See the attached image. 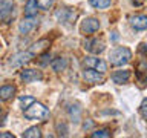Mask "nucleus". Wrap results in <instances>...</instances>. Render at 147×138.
<instances>
[{"instance_id": "obj_14", "label": "nucleus", "mask_w": 147, "mask_h": 138, "mask_svg": "<svg viewBox=\"0 0 147 138\" xmlns=\"http://www.w3.org/2000/svg\"><path fill=\"white\" fill-rule=\"evenodd\" d=\"M14 92H16L14 86H9V85L2 86V87H0V98H2V100H9L14 95Z\"/></svg>"}, {"instance_id": "obj_18", "label": "nucleus", "mask_w": 147, "mask_h": 138, "mask_svg": "<svg viewBox=\"0 0 147 138\" xmlns=\"http://www.w3.org/2000/svg\"><path fill=\"white\" fill-rule=\"evenodd\" d=\"M89 2L94 8H98V9H104L110 5V0H89Z\"/></svg>"}, {"instance_id": "obj_10", "label": "nucleus", "mask_w": 147, "mask_h": 138, "mask_svg": "<svg viewBox=\"0 0 147 138\" xmlns=\"http://www.w3.org/2000/svg\"><path fill=\"white\" fill-rule=\"evenodd\" d=\"M31 58H32L31 52H20V54H17V55H14V57H12L11 64H12V66H20V64H23V63H28Z\"/></svg>"}, {"instance_id": "obj_17", "label": "nucleus", "mask_w": 147, "mask_h": 138, "mask_svg": "<svg viewBox=\"0 0 147 138\" xmlns=\"http://www.w3.org/2000/svg\"><path fill=\"white\" fill-rule=\"evenodd\" d=\"M66 60H64V58H55L54 60V62L52 63H51V66H52V69H54V71H63V69L64 68H66Z\"/></svg>"}, {"instance_id": "obj_1", "label": "nucleus", "mask_w": 147, "mask_h": 138, "mask_svg": "<svg viewBox=\"0 0 147 138\" xmlns=\"http://www.w3.org/2000/svg\"><path fill=\"white\" fill-rule=\"evenodd\" d=\"M25 117L29 120H45L49 117V110L40 103H31L25 110Z\"/></svg>"}, {"instance_id": "obj_5", "label": "nucleus", "mask_w": 147, "mask_h": 138, "mask_svg": "<svg viewBox=\"0 0 147 138\" xmlns=\"http://www.w3.org/2000/svg\"><path fill=\"white\" fill-rule=\"evenodd\" d=\"M83 78L89 83H103L104 81V77L101 75V72L94 71V69H86L83 72Z\"/></svg>"}, {"instance_id": "obj_16", "label": "nucleus", "mask_w": 147, "mask_h": 138, "mask_svg": "<svg viewBox=\"0 0 147 138\" xmlns=\"http://www.w3.org/2000/svg\"><path fill=\"white\" fill-rule=\"evenodd\" d=\"M23 137H25V138H40L41 132H40V129L37 126H34V127H29L28 131L23 132Z\"/></svg>"}, {"instance_id": "obj_9", "label": "nucleus", "mask_w": 147, "mask_h": 138, "mask_svg": "<svg viewBox=\"0 0 147 138\" xmlns=\"http://www.w3.org/2000/svg\"><path fill=\"white\" fill-rule=\"evenodd\" d=\"M84 48L89 51V52H92V54H100V52L104 51V45L101 43V41H98V40H89V41H86Z\"/></svg>"}, {"instance_id": "obj_7", "label": "nucleus", "mask_w": 147, "mask_h": 138, "mask_svg": "<svg viewBox=\"0 0 147 138\" xmlns=\"http://www.w3.org/2000/svg\"><path fill=\"white\" fill-rule=\"evenodd\" d=\"M37 26V20L34 17H28L25 18L20 25H18V31L22 32V34H29V32L34 29V28Z\"/></svg>"}, {"instance_id": "obj_2", "label": "nucleus", "mask_w": 147, "mask_h": 138, "mask_svg": "<svg viewBox=\"0 0 147 138\" xmlns=\"http://www.w3.org/2000/svg\"><path fill=\"white\" fill-rule=\"evenodd\" d=\"M132 58V52L127 48H117L110 54V63L115 66H123Z\"/></svg>"}, {"instance_id": "obj_13", "label": "nucleus", "mask_w": 147, "mask_h": 138, "mask_svg": "<svg viewBox=\"0 0 147 138\" xmlns=\"http://www.w3.org/2000/svg\"><path fill=\"white\" fill-rule=\"evenodd\" d=\"M38 5H37V0H28L26 6H25V16L26 17H34L37 16V11H38Z\"/></svg>"}, {"instance_id": "obj_22", "label": "nucleus", "mask_w": 147, "mask_h": 138, "mask_svg": "<svg viewBox=\"0 0 147 138\" xmlns=\"http://www.w3.org/2000/svg\"><path fill=\"white\" fill-rule=\"evenodd\" d=\"M141 115H142V117H147V114H146V100L144 101H142V104H141Z\"/></svg>"}, {"instance_id": "obj_11", "label": "nucleus", "mask_w": 147, "mask_h": 138, "mask_svg": "<svg viewBox=\"0 0 147 138\" xmlns=\"http://www.w3.org/2000/svg\"><path fill=\"white\" fill-rule=\"evenodd\" d=\"M129 78H130V72L129 71H117L112 75V80L117 83V85H123V83H127Z\"/></svg>"}, {"instance_id": "obj_23", "label": "nucleus", "mask_w": 147, "mask_h": 138, "mask_svg": "<svg viewBox=\"0 0 147 138\" xmlns=\"http://www.w3.org/2000/svg\"><path fill=\"white\" fill-rule=\"evenodd\" d=\"M0 112H2V106H0Z\"/></svg>"}, {"instance_id": "obj_3", "label": "nucleus", "mask_w": 147, "mask_h": 138, "mask_svg": "<svg viewBox=\"0 0 147 138\" xmlns=\"http://www.w3.org/2000/svg\"><path fill=\"white\" fill-rule=\"evenodd\" d=\"M84 66L87 69H94V71H98L101 74L106 72V63L101 58H96V57H86L84 58Z\"/></svg>"}, {"instance_id": "obj_4", "label": "nucleus", "mask_w": 147, "mask_h": 138, "mask_svg": "<svg viewBox=\"0 0 147 138\" xmlns=\"http://www.w3.org/2000/svg\"><path fill=\"white\" fill-rule=\"evenodd\" d=\"M12 11H14L12 2H9V0H3V2L0 3V20L8 22L9 18H11V16H12Z\"/></svg>"}, {"instance_id": "obj_19", "label": "nucleus", "mask_w": 147, "mask_h": 138, "mask_svg": "<svg viewBox=\"0 0 147 138\" xmlns=\"http://www.w3.org/2000/svg\"><path fill=\"white\" fill-rule=\"evenodd\" d=\"M54 0H37V5L41 8V9H49L51 6H52Z\"/></svg>"}, {"instance_id": "obj_21", "label": "nucleus", "mask_w": 147, "mask_h": 138, "mask_svg": "<svg viewBox=\"0 0 147 138\" xmlns=\"http://www.w3.org/2000/svg\"><path fill=\"white\" fill-rule=\"evenodd\" d=\"M92 137H94V138H107V137H110V133L103 129V131H96V132H94V133H92Z\"/></svg>"}, {"instance_id": "obj_20", "label": "nucleus", "mask_w": 147, "mask_h": 138, "mask_svg": "<svg viewBox=\"0 0 147 138\" xmlns=\"http://www.w3.org/2000/svg\"><path fill=\"white\" fill-rule=\"evenodd\" d=\"M34 98H32V97H22L20 98V104L23 106V108H28V106H29L31 103H34Z\"/></svg>"}, {"instance_id": "obj_8", "label": "nucleus", "mask_w": 147, "mask_h": 138, "mask_svg": "<svg viewBox=\"0 0 147 138\" xmlns=\"http://www.w3.org/2000/svg\"><path fill=\"white\" fill-rule=\"evenodd\" d=\"M41 78V74L35 69H25L22 71V80L25 83H32V81H37Z\"/></svg>"}, {"instance_id": "obj_15", "label": "nucleus", "mask_w": 147, "mask_h": 138, "mask_svg": "<svg viewBox=\"0 0 147 138\" xmlns=\"http://www.w3.org/2000/svg\"><path fill=\"white\" fill-rule=\"evenodd\" d=\"M46 46H49V41L48 40H40V41H37V43H34V46L31 48V51L29 52L34 55V54H38V52H41Z\"/></svg>"}, {"instance_id": "obj_12", "label": "nucleus", "mask_w": 147, "mask_h": 138, "mask_svg": "<svg viewBox=\"0 0 147 138\" xmlns=\"http://www.w3.org/2000/svg\"><path fill=\"white\" fill-rule=\"evenodd\" d=\"M132 26L138 31H144L147 28V17L146 16H136L132 18Z\"/></svg>"}, {"instance_id": "obj_6", "label": "nucleus", "mask_w": 147, "mask_h": 138, "mask_svg": "<svg viewBox=\"0 0 147 138\" xmlns=\"http://www.w3.org/2000/svg\"><path fill=\"white\" fill-rule=\"evenodd\" d=\"M100 29V22L96 18H86L81 25V31L86 32V34H92V32Z\"/></svg>"}]
</instances>
